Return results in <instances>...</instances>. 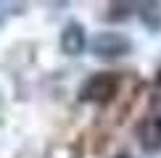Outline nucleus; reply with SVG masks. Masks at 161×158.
<instances>
[{"label": "nucleus", "instance_id": "7", "mask_svg": "<svg viewBox=\"0 0 161 158\" xmlns=\"http://www.w3.org/2000/svg\"><path fill=\"white\" fill-rule=\"evenodd\" d=\"M0 8H3V5H0ZM3 18H5V13H3V11H0V24H3Z\"/></svg>", "mask_w": 161, "mask_h": 158}, {"label": "nucleus", "instance_id": "5", "mask_svg": "<svg viewBox=\"0 0 161 158\" xmlns=\"http://www.w3.org/2000/svg\"><path fill=\"white\" fill-rule=\"evenodd\" d=\"M140 18H143V24L151 32H158L161 29V5L158 3H143L140 5Z\"/></svg>", "mask_w": 161, "mask_h": 158}, {"label": "nucleus", "instance_id": "8", "mask_svg": "<svg viewBox=\"0 0 161 158\" xmlns=\"http://www.w3.org/2000/svg\"><path fill=\"white\" fill-rule=\"evenodd\" d=\"M158 82H161V69H158Z\"/></svg>", "mask_w": 161, "mask_h": 158}, {"label": "nucleus", "instance_id": "3", "mask_svg": "<svg viewBox=\"0 0 161 158\" xmlns=\"http://www.w3.org/2000/svg\"><path fill=\"white\" fill-rule=\"evenodd\" d=\"M137 140L145 153H158L161 150V116L153 113L137 127Z\"/></svg>", "mask_w": 161, "mask_h": 158}, {"label": "nucleus", "instance_id": "1", "mask_svg": "<svg viewBox=\"0 0 161 158\" xmlns=\"http://www.w3.org/2000/svg\"><path fill=\"white\" fill-rule=\"evenodd\" d=\"M116 90H119V76L111 74V71H103V74H92L87 79L79 97L90 103H106L116 95Z\"/></svg>", "mask_w": 161, "mask_h": 158}, {"label": "nucleus", "instance_id": "4", "mask_svg": "<svg viewBox=\"0 0 161 158\" xmlns=\"http://www.w3.org/2000/svg\"><path fill=\"white\" fill-rule=\"evenodd\" d=\"M61 50L66 55H79L85 50V26L79 21H69L61 32Z\"/></svg>", "mask_w": 161, "mask_h": 158}, {"label": "nucleus", "instance_id": "6", "mask_svg": "<svg viewBox=\"0 0 161 158\" xmlns=\"http://www.w3.org/2000/svg\"><path fill=\"white\" fill-rule=\"evenodd\" d=\"M111 11H114V13H106V18H108V21H119V18L124 21V18L130 16V5H127V3H122V5L114 3V5H111Z\"/></svg>", "mask_w": 161, "mask_h": 158}, {"label": "nucleus", "instance_id": "2", "mask_svg": "<svg viewBox=\"0 0 161 158\" xmlns=\"http://www.w3.org/2000/svg\"><path fill=\"white\" fill-rule=\"evenodd\" d=\"M90 50L98 58H119V55L132 53V40L127 34H119V32H100V34L92 37Z\"/></svg>", "mask_w": 161, "mask_h": 158}, {"label": "nucleus", "instance_id": "9", "mask_svg": "<svg viewBox=\"0 0 161 158\" xmlns=\"http://www.w3.org/2000/svg\"><path fill=\"white\" fill-rule=\"evenodd\" d=\"M119 158H130V155H119Z\"/></svg>", "mask_w": 161, "mask_h": 158}]
</instances>
